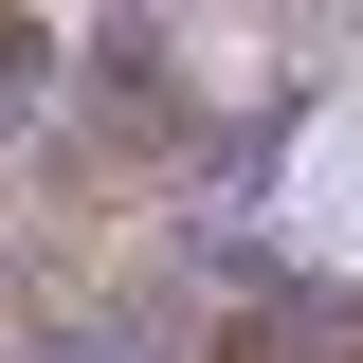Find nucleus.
I'll return each mask as SVG.
<instances>
[{
	"label": "nucleus",
	"mask_w": 363,
	"mask_h": 363,
	"mask_svg": "<svg viewBox=\"0 0 363 363\" xmlns=\"http://www.w3.org/2000/svg\"><path fill=\"white\" fill-rule=\"evenodd\" d=\"M200 363H363V272H272L200 327Z\"/></svg>",
	"instance_id": "1"
},
{
	"label": "nucleus",
	"mask_w": 363,
	"mask_h": 363,
	"mask_svg": "<svg viewBox=\"0 0 363 363\" xmlns=\"http://www.w3.org/2000/svg\"><path fill=\"white\" fill-rule=\"evenodd\" d=\"M18 73H37V37H0V91H18Z\"/></svg>",
	"instance_id": "2"
}]
</instances>
